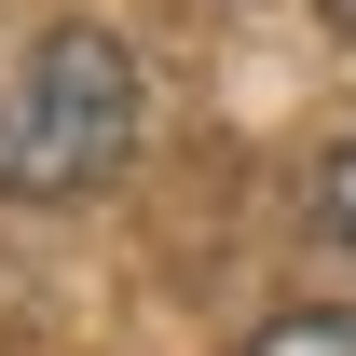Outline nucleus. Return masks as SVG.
Instances as JSON below:
<instances>
[{
  "instance_id": "nucleus-3",
  "label": "nucleus",
  "mask_w": 356,
  "mask_h": 356,
  "mask_svg": "<svg viewBox=\"0 0 356 356\" xmlns=\"http://www.w3.org/2000/svg\"><path fill=\"white\" fill-rule=\"evenodd\" d=\"M315 220H329V247H356V137L315 165Z\"/></svg>"
},
{
  "instance_id": "nucleus-4",
  "label": "nucleus",
  "mask_w": 356,
  "mask_h": 356,
  "mask_svg": "<svg viewBox=\"0 0 356 356\" xmlns=\"http://www.w3.org/2000/svg\"><path fill=\"white\" fill-rule=\"evenodd\" d=\"M315 14H329V28H343V42H356V0H315Z\"/></svg>"
},
{
  "instance_id": "nucleus-2",
  "label": "nucleus",
  "mask_w": 356,
  "mask_h": 356,
  "mask_svg": "<svg viewBox=\"0 0 356 356\" xmlns=\"http://www.w3.org/2000/svg\"><path fill=\"white\" fill-rule=\"evenodd\" d=\"M247 356H356V315L302 302V315H274V329H247Z\"/></svg>"
},
{
  "instance_id": "nucleus-1",
  "label": "nucleus",
  "mask_w": 356,
  "mask_h": 356,
  "mask_svg": "<svg viewBox=\"0 0 356 356\" xmlns=\"http://www.w3.org/2000/svg\"><path fill=\"white\" fill-rule=\"evenodd\" d=\"M137 151V55L110 28H55L14 83H0V192L14 206H69Z\"/></svg>"
}]
</instances>
